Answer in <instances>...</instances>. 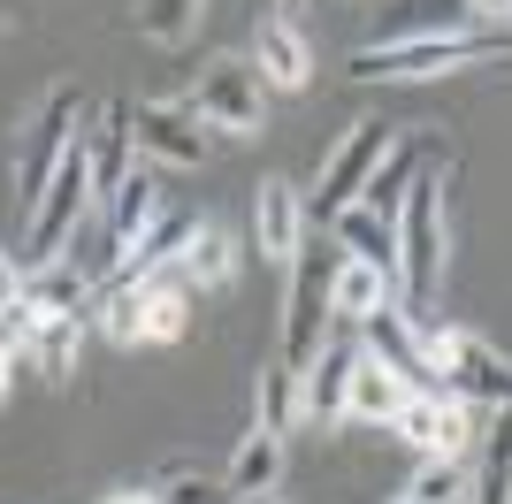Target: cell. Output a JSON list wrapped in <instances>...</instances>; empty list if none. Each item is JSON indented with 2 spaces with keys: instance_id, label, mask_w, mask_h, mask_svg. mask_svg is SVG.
<instances>
[{
  "instance_id": "6da1fadb",
  "label": "cell",
  "mask_w": 512,
  "mask_h": 504,
  "mask_svg": "<svg viewBox=\"0 0 512 504\" xmlns=\"http://www.w3.org/2000/svg\"><path fill=\"white\" fill-rule=\"evenodd\" d=\"M444 176L451 168L421 161L406 207H398V314L406 321H436V275H444Z\"/></svg>"
},
{
  "instance_id": "7a4b0ae2",
  "label": "cell",
  "mask_w": 512,
  "mask_h": 504,
  "mask_svg": "<svg viewBox=\"0 0 512 504\" xmlns=\"http://www.w3.org/2000/svg\"><path fill=\"white\" fill-rule=\"evenodd\" d=\"M482 62H512V31H451V39L360 46L344 69L360 84H406V77H444V69H482Z\"/></svg>"
},
{
  "instance_id": "3957f363",
  "label": "cell",
  "mask_w": 512,
  "mask_h": 504,
  "mask_svg": "<svg viewBox=\"0 0 512 504\" xmlns=\"http://www.w3.org/2000/svg\"><path fill=\"white\" fill-rule=\"evenodd\" d=\"M329 275H337V260H329V245L321 237H306L299 260H291V298H283V359L291 367H314V352L329 344Z\"/></svg>"
},
{
  "instance_id": "277c9868",
  "label": "cell",
  "mask_w": 512,
  "mask_h": 504,
  "mask_svg": "<svg viewBox=\"0 0 512 504\" xmlns=\"http://www.w3.org/2000/svg\"><path fill=\"white\" fill-rule=\"evenodd\" d=\"M77 138H85V130H77V92L54 84L46 107L23 123V146H16V199H23V214L39 207V191L54 184V168H62V153L77 146Z\"/></svg>"
},
{
  "instance_id": "5b68a950",
  "label": "cell",
  "mask_w": 512,
  "mask_h": 504,
  "mask_svg": "<svg viewBox=\"0 0 512 504\" xmlns=\"http://www.w3.org/2000/svg\"><path fill=\"white\" fill-rule=\"evenodd\" d=\"M207 130H230V138H260L268 130V107H260V69L237 62V54H222V62L199 69L192 100H184Z\"/></svg>"
},
{
  "instance_id": "8992f818",
  "label": "cell",
  "mask_w": 512,
  "mask_h": 504,
  "mask_svg": "<svg viewBox=\"0 0 512 504\" xmlns=\"http://www.w3.org/2000/svg\"><path fill=\"white\" fill-rule=\"evenodd\" d=\"M383 153H390V123H352L344 130V146L329 153V168H321V191H314V207H306V222H329V214H344V207H360L367 199V176L383 168Z\"/></svg>"
},
{
  "instance_id": "52a82bcc",
  "label": "cell",
  "mask_w": 512,
  "mask_h": 504,
  "mask_svg": "<svg viewBox=\"0 0 512 504\" xmlns=\"http://www.w3.org/2000/svg\"><path fill=\"white\" fill-rule=\"evenodd\" d=\"M390 428H398L421 459H467L474 451V405L459 398V390H413Z\"/></svg>"
},
{
  "instance_id": "ba28073f",
  "label": "cell",
  "mask_w": 512,
  "mask_h": 504,
  "mask_svg": "<svg viewBox=\"0 0 512 504\" xmlns=\"http://www.w3.org/2000/svg\"><path fill=\"white\" fill-rule=\"evenodd\" d=\"M130 138L161 168H199L207 161V130H199L192 107H130Z\"/></svg>"
},
{
  "instance_id": "9c48e42d",
  "label": "cell",
  "mask_w": 512,
  "mask_h": 504,
  "mask_svg": "<svg viewBox=\"0 0 512 504\" xmlns=\"http://www.w3.org/2000/svg\"><path fill=\"white\" fill-rule=\"evenodd\" d=\"M253 245H260V260H276V268L299 260V245H306V199H299V184L268 176V184L253 191Z\"/></svg>"
},
{
  "instance_id": "30bf717a",
  "label": "cell",
  "mask_w": 512,
  "mask_h": 504,
  "mask_svg": "<svg viewBox=\"0 0 512 504\" xmlns=\"http://www.w3.org/2000/svg\"><path fill=\"white\" fill-rule=\"evenodd\" d=\"M161 214H169V207H161V184H153L146 168H130V176H123V191L107 199V275L123 268V260H130V245H138V237H146L153 222H161Z\"/></svg>"
},
{
  "instance_id": "8fae6325",
  "label": "cell",
  "mask_w": 512,
  "mask_h": 504,
  "mask_svg": "<svg viewBox=\"0 0 512 504\" xmlns=\"http://www.w3.org/2000/svg\"><path fill=\"white\" fill-rule=\"evenodd\" d=\"M130 153H138V138H130V107H100V130L85 138V168H92V207H107L115 191H123L130 176Z\"/></svg>"
},
{
  "instance_id": "7c38bea8",
  "label": "cell",
  "mask_w": 512,
  "mask_h": 504,
  "mask_svg": "<svg viewBox=\"0 0 512 504\" xmlns=\"http://www.w3.org/2000/svg\"><path fill=\"white\" fill-rule=\"evenodd\" d=\"M253 69H260V84H276V92H306L314 54H306V39H299V23H291V16H268L253 31Z\"/></svg>"
},
{
  "instance_id": "4fadbf2b",
  "label": "cell",
  "mask_w": 512,
  "mask_h": 504,
  "mask_svg": "<svg viewBox=\"0 0 512 504\" xmlns=\"http://www.w3.org/2000/svg\"><path fill=\"white\" fill-rule=\"evenodd\" d=\"M390 298H398V275H390V268L352 260V252L337 260V275H329V314H337V321H367V314H383Z\"/></svg>"
},
{
  "instance_id": "5bb4252c",
  "label": "cell",
  "mask_w": 512,
  "mask_h": 504,
  "mask_svg": "<svg viewBox=\"0 0 512 504\" xmlns=\"http://www.w3.org/2000/svg\"><path fill=\"white\" fill-rule=\"evenodd\" d=\"M352 344H321L314 352V367H306L299 375V420H321V428H329V420H344V390H352Z\"/></svg>"
},
{
  "instance_id": "9a60e30c",
  "label": "cell",
  "mask_w": 512,
  "mask_h": 504,
  "mask_svg": "<svg viewBox=\"0 0 512 504\" xmlns=\"http://www.w3.org/2000/svg\"><path fill=\"white\" fill-rule=\"evenodd\" d=\"M406 375H390L375 352L352 359V390H344V420H367V428H390L398 420V405H406Z\"/></svg>"
},
{
  "instance_id": "2e32d148",
  "label": "cell",
  "mask_w": 512,
  "mask_h": 504,
  "mask_svg": "<svg viewBox=\"0 0 512 504\" xmlns=\"http://www.w3.org/2000/svg\"><path fill=\"white\" fill-rule=\"evenodd\" d=\"M467 0H406V8H383V39L375 46H398V39H451L467 31Z\"/></svg>"
},
{
  "instance_id": "e0dca14e",
  "label": "cell",
  "mask_w": 512,
  "mask_h": 504,
  "mask_svg": "<svg viewBox=\"0 0 512 504\" xmlns=\"http://www.w3.org/2000/svg\"><path fill=\"white\" fill-rule=\"evenodd\" d=\"M176 275H184L192 291H230V283H237V237H230V230H214V222H199V237L184 245Z\"/></svg>"
},
{
  "instance_id": "ac0fdd59",
  "label": "cell",
  "mask_w": 512,
  "mask_h": 504,
  "mask_svg": "<svg viewBox=\"0 0 512 504\" xmlns=\"http://www.w3.org/2000/svg\"><path fill=\"white\" fill-rule=\"evenodd\" d=\"M329 230H337V245L352 260H375V268L398 275V222H383L375 207H344V214H329Z\"/></svg>"
},
{
  "instance_id": "d6986e66",
  "label": "cell",
  "mask_w": 512,
  "mask_h": 504,
  "mask_svg": "<svg viewBox=\"0 0 512 504\" xmlns=\"http://www.w3.org/2000/svg\"><path fill=\"white\" fill-rule=\"evenodd\" d=\"M276 474H283V436L253 420V436L237 443V459H230V474H222V482H230V497H268V489H276Z\"/></svg>"
},
{
  "instance_id": "ffe728a7",
  "label": "cell",
  "mask_w": 512,
  "mask_h": 504,
  "mask_svg": "<svg viewBox=\"0 0 512 504\" xmlns=\"http://www.w3.org/2000/svg\"><path fill=\"white\" fill-rule=\"evenodd\" d=\"M92 291H100V283H92L77 260H46V268L23 275V298H31V306H46V314H85Z\"/></svg>"
},
{
  "instance_id": "44dd1931",
  "label": "cell",
  "mask_w": 512,
  "mask_h": 504,
  "mask_svg": "<svg viewBox=\"0 0 512 504\" xmlns=\"http://www.w3.org/2000/svg\"><path fill=\"white\" fill-rule=\"evenodd\" d=\"M192 237H199V222H192V214H161V222H153V230L138 237V245H130V260H123L115 275H161V268H176ZM115 275H107V283H115Z\"/></svg>"
},
{
  "instance_id": "7402d4cb",
  "label": "cell",
  "mask_w": 512,
  "mask_h": 504,
  "mask_svg": "<svg viewBox=\"0 0 512 504\" xmlns=\"http://www.w3.org/2000/svg\"><path fill=\"white\" fill-rule=\"evenodd\" d=\"M467 504H512V405H497L482 428V474H474Z\"/></svg>"
},
{
  "instance_id": "603a6c76",
  "label": "cell",
  "mask_w": 512,
  "mask_h": 504,
  "mask_svg": "<svg viewBox=\"0 0 512 504\" xmlns=\"http://www.w3.org/2000/svg\"><path fill=\"white\" fill-rule=\"evenodd\" d=\"M413 176H421V146L390 138V153H383V168L367 176V199H360V207H375L383 222H398V207H406V191H413Z\"/></svg>"
},
{
  "instance_id": "cb8c5ba5",
  "label": "cell",
  "mask_w": 512,
  "mask_h": 504,
  "mask_svg": "<svg viewBox=\"0 0 512 504\" xmlns=\"http://www.w3.org/2000/svg\"><path fill=\"white\" fill-rule=\"evenodd\" d=\"M253 398H260V428H276V436H291L299 428V367L291 359H260V382H253Z\"/></svg>"
},
{
  "instance_id": "d4e9b609",
  "label": "cell",
  "mask_w": 512,
  "mask_h": 504,
  "mask_svg": "<svg viewBox=\"0 0 512 504\" xmlns=\"http://www.w3.org/2000/svg\"><path fill=\"white\" fill-rule=\"evenodd\" d=\"M77 352H85V314H54L39 329V344H31V359H39L46 382H69V375H77Z\"/></svg>"
},
{
  "instance_id": "484cf974",
  "label": "cell",
  "mask_w": 512,
  "mask_h": 504,
  "mask_svg": "<svg viewBox=\"0 0 512 504\" xmlns=\"http://www.w3.org/2000/svg\"><path fill=\"white\" fill-rule=\"evenodd\" d=\"M199 8H207V0H138V31H146L153 46H184L199 31Z\"/></svg>"
},
{
  "instance_id": "4316f807",
  "label": "cell",
  "mask_w": 512,
  "mask_h": 504,
  "mask_svg": "<svg viewBox=\"0 0 512 504\" xmlns=\"http://www.w3.org/2000/svg\"><path fill=\"white\" fill-rule=\"evenodd\" d=\"M406 497H421V504H467V497H474L467 459H428L421 474L406 482Z\"/></svg>"
},
{
  "instance_id": "83f0119b",
  "label": "cell",
  "mask_w": 512,
  "mask_h": 504,
  "mask_svg": "<svg viewBox=\"0 0 512 504\" xmlns=\"http://www.w3.org/2000/svg\"><path fill=\"white\" fill-rule=\"evenodd\" d=\"M153 497L161 504H230V482H222V474H199V466H169Z\"/></svg>"
},
{
  "instance_id": "f1b7e54d",
  "label": "cell",
  "mask_w": 512,
  "mask_h": 504,
  "mask_svg": "<svg viewBox=\"0 0 512 504\" xmlns=\"http://www.w3.org/2000/svg\"><path fill=\"white\" fill-rule=\"evenodd\" d=\"M16 298H23V260H8V252H0V314H8Z\"/></svg>"
},
{
  "instance_id": "f546056e",
  "label": "cell",
  "mask_w": 512,
  "mask_h": 504,
  "mask_svg": "<svg viewBox=\"0 0 512 504\" xmlns=\"http://www.w3.org/2000/svg\"><path fill=\"white\" fill-rule=\"evenodd\" d=\"M467 16H474V23H497V31H505V23H512V0H467Z\"/></svg>"
},
{
  "instance_id": "4dcf8cb0",
  "label": "cell",
  "mask_w": 512,
  "mask_h": 504,
  "mask_svg": "<svg viewBox=\"0 0 512 504\" xmlns=\"http://www.w3.org/2000/svg\"><path fill=\"white\" fill-rule=\"evenodd\" d=\"M107 504H161L153 489H123V497H107Z\"/></svg>"
},
{
  "instance_id": "1f68e13d",
  "label": "cell",
  "mask_w": 512,
  "mask_h": 504,
  "mask_svg": "<svg viewBox=\"0 0 512 504\" xmlns=\"http://www.w3.org/2000/svg\"><path fill=\"white\" fill-rule=\"evenodd\" d=\"M8 375H16V359H0V398H8Z\"/></svg>"
},
{
  "instance_id": "d6a6232c",
  "label": "cell",
  "mask_w": 512,
  "mask_h": 504,
  "mask_svg": "<svg viewBox=\"0 0 512 504\" xmlns=\"http://www.w3.org/2000/svg\"><path fill=\"white\" fill-rule=\"evenodd\" d=\"M276 8H306V0H276Z\"/></svg>"
},
{
  "instance_id": "836d02e7",
  "label": "cell",
  "mask_w": 512,
  "mask_h": 504,
  "mask_svg": "<svg viewBox=\"0 0 512 504\" xmlns=\"http://www.w3.org/2000/svg\"><path fill=\"white\" fill-rule=\"evenodd\" d=\"M398 504H421V497H398Z\"/></svg>"
}]
</instances>
